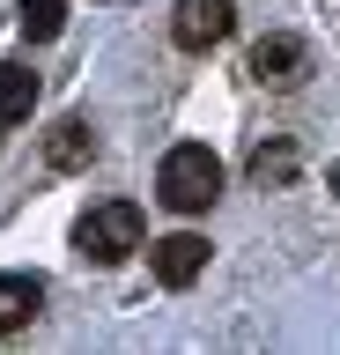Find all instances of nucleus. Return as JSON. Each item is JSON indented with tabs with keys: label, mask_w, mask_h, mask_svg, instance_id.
I'll return each mask as SVG.
<instances>
[{
	"label": "nucleus",
	"mask_w": 340,
	"mask_h": 355,
	"mask_svg": "<svg viewBox=\"0 0 340 355\" xmlns=\"http://www.w3.org/2000/svg\"><path fill=\"white\" fill-rule=\"evenodd\" d=\"M229 30H237L229 0H178V15H170V44L178 52H215Z\"/></svg>",
	"instance_id": "7ed1b4c3"
},
{
	"label": "nucleus",
	"mask_w": 340,
	"mask_h": 355,
	"mask_svg": "<svg viewBox=\"0 0 340 355\" xmlns=\"http://www.w3.org/2000/svg\"><path fill=\"white\" fill-rule=\"evenodd\" d=\"M37 311H45V282L37 274H0V340L23 333Z\"/></svg>",
	"instance_id": "423d86ee"
},
{
	"label": "nucleus",
	"mask_w": 340,
	"mask_h": 355,
	"mask_svg": "<svg viewBox=\"0 0 340 355\" xmlns=\"http://www.w3.org/2000/svg\"><path fill=\"white\" fill-rule=\"evenodd\" d=\"M156 200L170 215H207L222 200V155L207 148V141H178V148L163 155V171H156Z\"/></svg>",
	"instance_id": "f257e3e1"
},
{
	"label": "nucleus",
	"mask_w": 340,
	"mask_h": 355,
	"mask_svg": "<svg viewBox=\"0 0 340 355\" xmlns=\"http://www.w3.org/2000/svg\"><path fill=\"white\" fill-rule=\"evenodd\" d=\"M30 111H37V74H30L23 60H0V119L23 126Z\"/></svg>",
	"instance_id": "6e6552de"
},
{
	"label": "nucleus",
	"mask_w": 340,
	"mask_h": 355,
	"mask_svg": "<svg viewBox=\"0 0 340 355\" xmlns=\"http://www.w3.org/2000/svg\"><path fill=\"white\" fill-rule=\"evenodd\" d=\"M141 230H148V222H141L134 200H96L89 215L74 222V252L96 259V266H118V259H134V252H141Z\"/></svg>",
	"instance_id": "f03ea898"
},
{
	"label": "nucleus",
	"mask_w": 340,
	"mask_h": 355,
	"mask_svg": "<svg viewBox=\"0 0 340 355\" xmlns=\"http://www.w3.org/2000/svg\"><path fill=\"white\" fill-rule=\"evenodd\" d=\"M45 163L52 171H89L96 163V133L82 126V119H60V126L45 133Z\"/></svg>",
	"instance_id": "0eeeda50"
},
{
	"label": "nucleus",
	"mask_w": 340,
	"mask_h": 355,
	"mask_svg": "<svg viewBox=\"0 0 340 355\" xmlns=\"http://www.w3.org/2000/svg\"><path fill=\"white\" fill-rule=\"evenodd\" d=\"M251 178H259V193H267V185H289V178H296V148H289V141L259 148V155H251Z\"/></svg>",
	"instance_id": "9d476101"
},
{
	"label": "nucleus",
	"mask_w": 340,
	"mask_h": 355,
	"mask_svg": "<svg viewBox=\"0 0 340 355\" xmlns=\"http://www.w3.org/2000/svg\"><path fill=\"white\" fill-rule=\"evenodd\" d=\"M303 67H311L303 37H259L251 44V82H267V89H296Z\"/></svg>",
	"instance_id": "39448f33"
},
{
	"label": "nucleus",
	"mask_w": 340,
	"mask_h": 355,
	"mask_svg": "<svg viewBox=\"0 0 340 355\" xmlns=\"http://www.w3.org/2000/svg\"><path fill=\"white\" fill-rule=\"evenodd\" d=\"M148 266H156L163 288H193L207 274V237H193V230H170V237L148 244Z\"/></svg>",
	"instance_id": "20e7f679"
},
{
	"label": "nucleus",
	"mask_w": 340,
	"mask_h": 355,
	"mask_svg": "<svg viewBox=\"0 0 340 355\" xmlns=\"http://www.w3.org/2000/svg\"><path fill=\"white\" fill-rule=\"evenodd\" d=\"M0 141H8V119H0Z\"/></svg>",
	"instance_id": "9b49d317"
},
{
	"label": "nucleus",
	"mask_w": 340,
	"mask_h": 355,
	"mask_svg": "<svg viewBox=\"0 0 340 355\" xmlns=\"http://www.w3.org/2000/svg\"><path fill=\"white\" fill-rule=\"evenodd\" d=\"M15 22H23L30 44H45V37L67 30V0H15Z\"/></svg>",
	"instance_id": "1a4fd4ad"
}]
</instances>
